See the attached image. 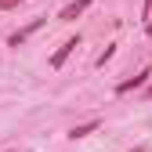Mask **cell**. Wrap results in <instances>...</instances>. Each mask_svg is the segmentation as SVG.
I'll list each match as a JSON object with an SVG mask.
<instances>
[{"instance_id": "6da1fadb", "label": "cell", "mask_w": 152, "mask_h": 152, "mask_svg": "<svg viewBox=\"0 0 152 152\" xmlns=\"http://www.w3.org/2000/svg\"><path fill=\"white\" fill-rule=\"evenodd\" d=\"M76 47H80V33H76V36H69V40H65L58 51L51 54V69H62V65H65V58H69V54H72Z\"/></svg>"}, {"instance_id": "7a4b0ae2", "label": "cell", "mask_w": 152, "mask_h": 152, "mask_svg": "<svg viewBox=\"0 0 152 152\" xmlns=\"http://www.w3.org/2000/svg\"><path fill=\"white\" fill-rule=\"evenodd\" d=\"M91 4H94V0H69V4L58 11V22H76V18H80Z\"/></svg>"}, {"instance_id": "3957f363", "label": "cell", "mask_w": 152, "mask_h": 152, "mask_svg": "<svg viewBox=\"0 0 152 152\" xmlns=\"http://www.w3.org/2000/svg\"><path fill=\"white\" fill-rule=\"evenodd\" d=\"M44 22H47V18H33V22H29L26 29H18V33H11V36H7V44H11V47H22V44L29 40V36H33L36 29H44Z\"/></svg>"}, {"instance_id": "277c9868", "label": "cell", "mask_w": 152, "mask_h": 152, "mask_svg": "<svg viewBox=\"0 0 152 152\" xmlns=\"http://www.w3.org/2000/svg\"><path fill=\"white\" fill-rule=\"evenodd\" d=\"M148 76H152V72L145 69V72H138V76H134V80H123V83L116 87V94H127V91H134V87H141V83L148 80Z\"/></svg>"}, {"instance_id": "5b68a950", "label": "cell", "mask_w": 152, "mask_h": 152, "mask_svg": "<svg viewBox=\"0 0 152 152\" xmlns=\"http://www.w3.org/2000/svg\"><path fill=\"white\" fill-rule=\"evenodd\" d=\"M94 130H98V120H91V123H80V127H72V130H69V138L76 141V138H87V134H94Z\"/></svg>"}, {"instance_id": "8992f818", "label": "cell", "mask_w": 152, "mask_h": 152, "mask_svg": "<svg viewBox=\"0 0 152 152\" xmlns=\"http://www.w3.org/2000/svg\"><path fill=\"white\" fill-rule=\"evenodd\" d=\"M109 58H112V44H109V47H105V51H102V54H98V62H94V65H98V69H102V65H105V62H109Z\"/></svg>"}, {"instance_id": "52a82bcc", "label": "cell", "mask_w": 152, "mask_h": 152, "mask_svg": "<svg viewBox=\"0 0 152 152\" xmlns=\"http://www.w3.org/2000/svg\"><path fill=\"white\" fill-rule=\"evenodd\" d=\"M18 4H22V0H0V11H15Z\"/></svg>"}, {"instance_id": "ba28073f", "label": "cell", "mask_w": 152, "mask_h": 152, "mask_svg": "<svg viewBox=\"0 0 152 152\" xmlns=\"http://www.w3.org/2000/svg\"><path fill=\"white\" fill-rule=\"evenodd\" d=\"M145 33H152V15H148V22H145Z\"/></svg>"}, {"instance_id": "9c48e42d", "label": "cell", "mask_w": 152, "mask_h": 152, "mask_svg": "<svg viewBox=\"0 0 152 152\" xmlns=\"http://www.w3.org/2000/svg\"><path fill=\"white\" fill-rule=\"evenodd\" d=\"M130 152H145V148H141V145H134V148H130Z\"/></svg>"}, {"instance_id": "30bf717a", "label": "cell", "mask_w": 152, "mask_h": 152, "mask_svg": "<svg viewBox=\"0 0 152 152\" xmlns=\"http://www.w3.org/2000/svg\"><path fill=\"white\" fill-rule=\"evenodd\" d=\"M148 98H152V83H148Z\"/></svg>"}]
</instances>
